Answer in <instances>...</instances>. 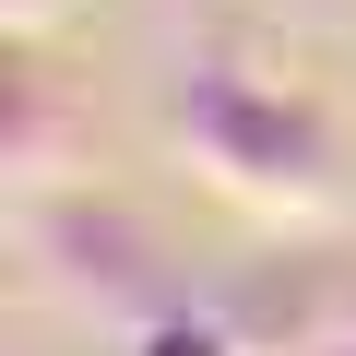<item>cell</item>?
I'll use <instances>...</instances> for the list:
<instances>
[{"mask_svg":"<svg viewBox=\"0 0 356 356\" xmlns=\"http://www.w3.org/2000/svg\"><path fill=\"white\" fill-rule=\"evenodd\" d=\"M178 143L238 202H273V214L332 202V119L309 83H285L261 60H191L178 72Z\"/></svg>","mask_w":356,"mask_h":356,"instance_id":"6da1fadb","label":"cell"},{"mask_svg":"<svg viewBox=\"0 0 356 356\" xmlns=\"http://www.w3.org/2000/svg\"><path fill=\"white\" fill-rule=\"evenodd\" d=\"M131 356H261L238 321H214V309H166V321H143L131 332Z\"/></svg>","mask_w":356,"mask_h":356,"instance_id":"7a4b0ae2","label":"cell"},{"mask_svg":"<svg viewBox=\"0 0 356 356\" xmlns=\"http://www.w3.org/2000/svg\"><path fill=\"white\" fill-rule=\"evenodd\" d=\"M297 356H356V332H321V344H297Z\"/></svg>","mask_w":356,"mask_h":356,"instance_id":"3957f363","label":"cell"}]
</instances>
